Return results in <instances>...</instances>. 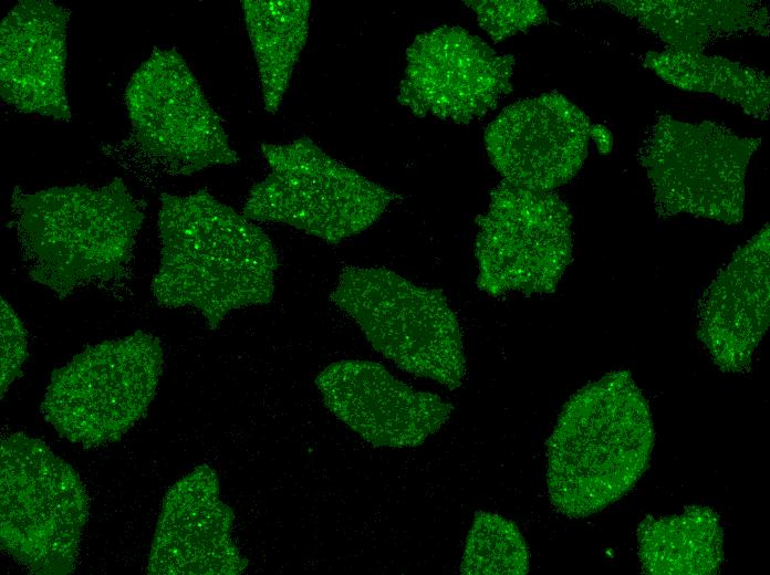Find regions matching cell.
I'll use <instances>...</instances> for the list:
<instances>
[{"label": "cell", "mask_w": 770, "mask_h": 575, "mask_svg": "<svg viewBox=\"0 0 770 575\" xmlns=\"http://www.w3.org/2000/svg\"><path fill=\"white\" fill-rule=\"evenodd\" d=\"M232 509L217 471L196 467L166 493L154 532L149 575H237L248 567L231 536Z\"/></svg>", "instance_id": "5bb4252c"}, {"label": "cell", "mask_w": 770, "mask_h": 575, "mask_svg": "<svg viewBox=\"0 0 770 575\" xmlns=\"http://www.w3.org/2000/svg\"><path fill=\"white\" fill-rule=\"evenodd\" d=\"M330 300L360 326L372 347L403 370L454 390L466 375L458 318L446 296L396 272L344 269Z\"/></svg>", "instance_id": "277c9868"}, {"label": "cell", "mask_w": 770, "mask_h": 575, "mask_svg": "<svg viewBox=\"0 0 770 575\" xmlns=\"http://www.w3.org/2000/svg\"><path fill=\"white\" fill-rule=\"evenodd\" d=\"M653 446L649 407L629 372L586 385L565 404L548 441L553 506L572 519L603 510L638 481Z\"/></svg>", "instance_id": "7a4b0ae2"}, {"label": "cell", "mask_w": 770, "mask_h": 575, "mask_svg": "<svg viewBox=\"0 0 770 575\" xmlns=\"http://www.w3.org/2000/svg\"><path fill=\"white\" fill-rule=\"evenodd\" d=\"M134 137L163 170L190 176L239 160L220 117L176 49L155 48L125 91Z\"/></svg>", "instance_id": "9c48e42d"}, {"label": "cell", "mask_w": 770, "mask_h": 575, "mask_svg": "<svg viewBox=\"0 0 770 575\" xmlns=\"http://www.w3.org/2000/svg\"><path fill=\"white\" fill-rule=\"evenodd\" d=\"M69 10L48 0L19 1L0 25V94L21 113L69 122Z\"/></svg>", "instance_id": "9a60e30c"}, {"label": "cell", "mask_w": 770, "mask_h": 575, "mask_svg": "<svg viewBox=\"0 0 770 575\" xmlns=\"http://www.w3.org/2000/svg\"><path fill=\"white\" fill-rule=\"evenodd\" d=\"M160 201L152 283L160 305L192 307L215 330L232 311L272 301L279 260L261 228L204 189Z\"/></svg>", "instance_id": "6da1fadb"}, {"label": "cell", "mask_w": 770, "mask_h": 575, "mask_svg": "<svg viewBox=\"0 0 770 575\" xmlns=\"http://www.w3.org/2000/svg\"><path fill=\"white\" fill-rule=\"evenodd\" d=\"M572 215L554 192L503 180L478 219V286L491 296L555 291L572 258Z\"/></svg>", "instance_id": "30bf717a"}, {"label": "cell", "mask_w": 770, "mask_h": 575, "mask_svg": "<svg viewBox=\"0 0 770 575\" xmlns=\"http://www.w3.org/2000/svg\"><path fill=\"white\" fill-rule=\"evenodd\" d=\"M529 551L518 526L497 513L478 511L469 530L460 572L467 575H523Z\"/></svg>", "instance_id": "44dd1931"}, {"label": "cell", "mask_w": 770, "mask_h": 575, "mask_svg": "<svg viewBox=\"0 0 770 575\" xmlns=\"http://www.w3.org/2000/svg\"><path fill=\"white\" fill-rule=\"evenodd\" d=\"M465 3L495 42L541 24L548 17L544 6L535 0H471Z\"/></svg>", "instance_id": "7402d4cb"}, {"label": "cell", "mask_w": 770, "mask_h": 575, "mask_svg": "<svg viewBox=\"0 0 770 575\" xmlns=\"http://www.w3.org/2000/svg\"><path fill=\"white\" fill-rule=\"evenodd\" d=\"M0 460L1 548L33 574L73 573L89 516L79 474L22 432L1 440Z\"/></svg>", "instance_id": "5b68a950"}, {"label": "cell", "mask_w": 770, "mask_h": 575, "mask_svg": "<svg viewBox=\"0 0 770 575\" xmlns=\"http://www.w3.org/2000/svg\"><path fill=\"white\" fill-rule=\"evenodd\" d=\"M611 7L660 39L668 49L703 53L740 34L768 36L767 6L741 0H612Z\"/></svg>", "instance_id": "e0dca14e"}, {"label": "cell", "mask_w": 770, "mask_h": 575, "mask_svg": "<svg viewBox=\"0 0 770 575\" xmlns=\"http://www.w3.org/2000/svg\"><path fill=\"white\" fill-rule=\"evenodd\" d=\"M246 28L261 83L264 109L274 114L306 43L311 1L243 0Z\"/></svg>", "instance_id": "d6986e66"}, {"label": "cell", "mask_w": 770, "mask_h": 575, "mask_svg": "<svg viewBox=\"0 0 770 575\" xmlns=\"http://www.w3.org/2000/svg\"><path fill=\"white\" fill-rule=\"evenodd\" d=\"M514 62L462 28L438 27L407 49L397 98L417 117L467 125L512 91Z\"/></svg>", "instance_id": "8fae6325"}, {"label": "cell", "mask_w": 770, "mask_h": 575, "mask_svg": "<svg viewBox=\"0 0 770 575\" xmlns=\"http://www.w3.org/2000/svg\"><path fill=\"white\" fill-rule=\"evenodd\" d=\"M269 174L243 207L252 221L284 223L330 243L371 227L397 195L325 153L309 137L261 144Z\"/></svg>", "instance_id": "52a82bcc"}, {"label": "cell", "mask_w": 770, "mask_h": 575, "mask_svg": "<svg viewBox=\"0 0 770 575\" xmlns=\"http://www.w3.org/2000/svg\"><path fill=\"white\" fill-rule=\"evenodd\" d=\"M591 127L580 107L562 94L548 93L506 107L488 125L485 144L503 180L551 191L581 169Z\"/></svg>", "instance_id": "7c38bea8"}, {"label": "cell", "mask_w": 770, "mask_h": 575, "mask_svg": "<svg viewBox=\"0 0 770 575\" xmlns=\"http://www.w3.org/2000/svg\"><path fill=\"white\" fill-rule=\"evenodd\" d=\"M761 138L710 121L659 116L639 148L659 218L686 213L738 224L745 215L746 171Z\"/></svg>", "instance_id": "ba28073f"}, {"label": "cell", "mask_w": 770, "mask_h": 575, "mask_svg": "<svg viewBox=\"0 0 770 575\" xmlns=\"http://www.w3.org/2000/svg\"><path fill=\"white\" fill-rule=\"evenodd\" d=\"M644 64L677 88L714 94L756 119L769 118L770 82L763 71L721 56L670 49L647 52Z\"/></svg>", "instance_id": "ffe728a7"}, {"label": "cell", "mask_w": 770, "mask_h": 575, "mask_svg": "<svg viewBox=\"0 0 770 575\" xmlns=\"http://www.w3.org/2000/svg\"><path fill=\"white\" fill-rule=\"evenodd\" d=\"M769 226L740 247L701 294L697 336L726 373L749 369L770 320Z\"/></svg>", "instance_id": "2e32d148"}, {"label": "cell", "mask_w": 770, "mask_h": 575, "mask_svg": "<svg viewBox=\"0 0 770 575\" xmlns=\"http://www.w3.org/2000/svg\"><path fill=\"white\" fill-rule=\"evenodd\" d=\"M591 138H593L599 147L601 154H608L613 147L612 133L606 126L603 125H592L591 127Z\"/></svg>", "instance_id": "cb8c5ba5"}, {"label": "cell", "mask_w": 770, "mask_h": 575, "mask_svg": "<svg viewBox=\"0 0 770 575\" xmlns=\"http://www.w3.org/2000/svg\"><path fill=\"white\" fill-rule=\"evenodd\" d=\"M11 208L25 271L60 297L118 278L144 220L119 178L15 191Z\"/></svg>", "instance_id": "3957f363"}, {"label": "cell", "mask_w": 770, "mask_h": 575, "mask_svg": "<svg viewBox=\"0 0 770 575\" xmlns=\"http://www.w3.org/2000/svg\"><path fill=\"white\" fill-rule=\"evenodd\" d=\"M163 366L162 342L143 331L89 346L52 373L42 415L84 448L114 442L147 411Z\"/></svg>", "instance_id": "8992f818"}, {"label": "cell", "mask_w": 770, "mask_h": 575, "mask_svg": "<svg viewBox=\"0 0 770 575\" xmlns=\"http://www.w3.org/2000/svg\"><path fill=\"white\" fill-rule=\"evenodd\" d=\"M1 398L9 386L22 376L28 357L27 332L12 306L1 297Z\"/></svg>", "instance_id": "603a6c76"}, {"label": "cell", "mask_w": 770, "mask_h": 575, "mask_svg": "<svg viewBox=\"0 0 770 575\" xmlns=\"http://www.w3.org/2000/svg\"><path fill=\"white\" fill-rule=\"evenodd\" d=\"M315 384L331 414L374 447H417L452 411L440 396L412 388L374 362L332 363Z\"/></svg>", "instance_id": "4fadbf2b"}, {"label": "cell", "mask_w": 770, "mask_h": 575, "mask_svg": "<svg viewBox=\"0 0 770 575\" xmlns=\"http://www.w3.org/2000/svg\"><path fill=\"white\" fill-rule=\"evenodd\" d=\"M643 572L653 575H710L724 558L720 518L708 506L678 515L646 516L637 529Z\"/></svg>", "instance_id": "ac0fdd59"}]
</instances>
